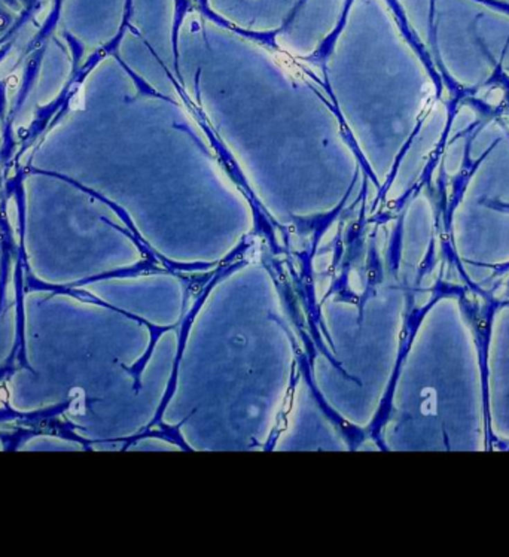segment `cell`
I'll return each instance as SVG.
<instances>
[{
  "label": "cell",
  "mask_w": 509,
  "mask_h": 557,
  "mask_svg": "<svg viewBox=\"0 0 509 557\" xmlns=\"http://www.w3.org/2000/svg\"><path fill=\"white\" fill-rule=\"evenodd\" d=\"M488 414L493 435L509 443V306L493 317L488 344Z\"/></svg>",
  "instance_id": "obj_2"
},
{
  "label": "cell",
  "mask_w": 509,
  "mask_h": 557,
  "mask_svg": "<svg viewBox=\"0 0 509 557\" xmlns=\"http://www.w3.org/2000/svg\"><path fill=\"white\" fill-rule=\"evenodd\" d=\"M422 343L416 395L423 431L417 449L484 450L485 414L476 343L450 300L434 308Z\"/></svg>",
  "instance_id": "obj_1"
}]
</instances>
